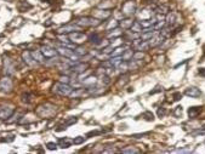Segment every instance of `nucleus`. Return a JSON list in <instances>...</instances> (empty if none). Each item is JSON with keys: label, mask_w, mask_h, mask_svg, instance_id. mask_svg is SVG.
Wrapping results in <instances>:
<instances>
[{"label": "nucleus", "mask_w": 205, "mask_h": 154, "mask_svg": "<svg viewBox=\"0 0 205 154\" xmlns=\"http://www.w3.org/2000/svg\"><path fill=\"white\" fill-rule=\"evenodd\" d=\"M75 24H78L79 27H97L101 24V20L92 17V16H85V17H80L78 18L75 22Z\"/></svg>", "instance_id": "1"}, {"label": "nucleus", "mask_w": 205, "mask_h": 154, "mask_svg": "<svg viewBox=\"0 0 205 154\" xmlns=\"http://www.w3.org/2000/svg\"><path fill=\"white\" fill-rule=\"evenodd\" d=\"M74 89L72 87V85L66 84V83H56V84L52 86V92L59 95V96H69L72 94Z\"/></svg>", "instance_id": "2"}, {"label": "nucleus", "mask_w": 205, "mask_h": 154, "mask_svg": "<svg viewBox=\"0 0 205 154\" xmlns=\"http://www.w3.org/2000/svg\"><path fill=\"white\" fill-rule=\"evenodd\" d=\"M56 46H57V52H59V55L67 57V58L72 59L74 62H79V58L80 57L74 54L73 49H69V47H66V46H61V45H56Z\"/></svg>", "instance_id": "3"}, {"label": "nucleus", "mask_w": 205, "mask_h": 154, "mask_svg": "<svg viewBox=\"0 0 205 154\" xmlns=\"http://www.w3.org/2000/svg\"><path fill=\"white\" fill-rule=\"evenodd\" d=\"M57 107L56 106H54V104H50V103H46V104H43V106H40L38 109H37V113L40 115V117H50V115H52V114H55L56 113V109Z\"/></svg>", "instance_id": "4"}, {"label": "nucleus", "mask_w": 205, "mask_h": 154, "mask_svg": "<svg viewBox=\"0 0 205 154\" xmlns=\"http://www.w3.org/2000/svg\"><path fill=\"white\" fill-rule=\"evenodd\" d=\"M121 12L126 17H130L133 14H136V2L133 0H128L121 6Z\"/></svg>", "instance_id": "5"}, {"label": "nucleus", "mask_w": 205, "mask_h": 154, "mask_svg": "<svg viewBox=\"0 0 205 154\" xmlns=\"http://www.w3.org/2000/svg\"><path fill=\"white\" fill-rule=\"evenodd\" d=\"M68 38L71 42H74V44H80V42H85L88 39V37L81 33V32H72V33H68Z\"/></svg>", "instance_id": "6"}, {"label": "nucleus", "mask_w": 205, "mask_h": 154, "mask_svg": "<svg viewBox=\"0 0 205 154\" xmlns=\"http://www.w3.org/2000/svg\"><path fill=\"white\" fill-rule=\"evenodd\" d=\"M11 90H12V80H11V78L5 77V78L0 79V91L9 94V92H11Z\"/></svg>", "instance_id": "7"}, {"label": "nucleus", "mask_w": 205, "mask_h": 154, "mask_svg": "<svg viewBox=\"0 0 205 154\" xmlns=\"http://www.w3.org/2000/svg\"><path fill=\"white\" fill-rule=\"evenodd\" d=\"M40 51H41V54L44 55L45 58H55V57L57 56V50H55L54 47H51V46H47V45H44V46H41L40 47Z\"/></svg>", "instance_id": "8"}, {"label": "nucleus", "mask_w": 205, "mask_h": 154, "mask_svg": "<svg viewBox=\"0 0 205 154\" xmlns=\"http://www.w3.org/2000/svg\"><path fill=\"white\" fill-rule=\"evenodd\" d=\"M4 67H5V73L7 74V75H14L16 72V67H15V63L9 58V57H6L5 59H4Z\"/></svg>", "instance_id": "9"}, {"label": "nucleus", "mask_w": 205, "mask_h": 154, "mask_svg": "<svg viewBox=\"0 0 205 154\" xmlns=\"http://www.w3.org/2000/svg\"><path fill=\"white\" fill-rule=\"evenodd\" d=\"M81 30V27H79L78 24L75 23H72V24H67V26H63L59 28V34H66V33H72V32H80Z\"/></svg>", "instance_id": "10"}, {"label": "nucleus", "mask_w": 205, "mask_h": 154, "mask_svg": "<svg viewBox=\"0 0 205 154\" xmlns=\"http://www.w3.org/2000/svg\"><path fill=\"white\" fill-rule=\"evenodd\" d=\"M166 38L163 35V34H157L155 37H153L152 39H149V40H147V42H149V47H157V46H159L163 44V42L165 40Z\"/></svg>", "instance_id": "11"}, {"label": "nucleus", "mask_w": 205, "mask_h": 154, "mask_svg": "<svg viewBox=\"0 0 205 154\" xmlns=\"http://www.w3.org/2000/svg\"><path fill=\"white\" fill-rule=\"evenodd\" d=\"M185 95L188 96V97L197 98V97H200V96H202V91H200L198 87H195V86H190V87H187V89H186Z\"/></svg>", "instance_id": "12"}, {"label": "nucleus", "mask_w": 205, "mask_h": 154, "mask_svg": "<svg viewBox=\"0 0 205 154\" xmlns=\"http://www.w3.org/2000/svg\"><path fill=\"white\" fill-rule=\"evenodd\" d=\"M22 58H23L24 63H26V64H28V66H30V67H33V66H37V64H38V62L33 58V56H32V54H30L29 51H23V52H22Z\"/></svg>", "instance_id": "13"}, {"label": "nucleus", "mask_w": 205, "mask_h": 154, "mask_svg": "<svg viewBox=\"0 0 205 154\" xmlns=\"http://www.w3.org/2000/svg\"><path fill=\"white\" fill-rule=\"evenodd\" d=\"M14 114V108L12 107H4L0 109V120H7L11 115Z\"/></svg>", "instance_id": "14"}, {"label": "nucleus", "mask_w": 205, "mask_h": 154, "mask_svg": "<svg viewBox=\"0 0 205 154\" xmlns=\"http://www.w3.org/2000/svg\"><path fill=\"white\" fill-rule=\"evenodd\" d=\"M88 69V64L86 63H75L74 66L71 67V72L72 73H76V74H80V73H84V70Z\"/></svg>", "instance_id": "15"}, {"label": "nucleus", "mask_w": 205, "mask_h": 154, "mask_svg": "<svg viewBox=\"0 0 205 154\" xmlns=\"http://www.w3.org/2000/svg\"><path fill=\"white\" fill-rule=\"evenodd\" d=\"M132 23H133V21H132L130 17H126V18H124V20H121L120 22H119V27L121 29H125V30H128V29H130V27L132 26Z\"/></svg>", "instance_id": "16"}, {"label": "nucleus", "mask_w": 205, "mask_h": 154, "mask_svg": "<svg viewBox=\"0 0 205 154\" xmlns=\"http://www.w3.org/2000/svg\"><path fill=\"white\" fill-rule=\"evenodd\" d=\"M81 83H83V85L90 87V86H92V85L97 84V78H96V77H92V75H89V77L84 78V79L81 80Z\"/></svg>", "instance_id": "17"}, {"label": "nucleus", "mask_w": 205, "mask_h": 154, "mask_svg": "<svg viewBox=\"0 0 205 154\" xmlns=\"http://www.w3.org/2000/svg\"><path fill=\"white\" fill-rule=\"evenodd\" d=\"M176 22V14L175 12H171V14H168L166 18H165V26H169V27H172Z\"/></svg>", "instance_id": "18"}, {"label": "nucleus", "mask_w": 205, "mask_h": 154, "mask_svg": "<svg viewBox=\"0 0 205 154\" xmlns=\"http://www.w3.org/2000/svg\"><path fill=\"white\" fill-rule=\"evenodd\" d=\"M133 50L132 49H126L124 52H123V55H121V58H123V61H125V62H129V61H131L132 59V56H133Z\"/></svg>", "instance_id": "19"}, {"label": "nucleus", "mask_w": 205, "mask_h": 154, "mask_svg": "<svg viewBox=\"0 0 205 154\" xmlns=\"http://www.w3.org/2000/svg\"><path fill=\"white\" fill-rule=\"evenodd\" d=\"M129 30H131L133 33H142L143 32V27L141 26V23H140V21H133V23H132V26L130 27Z\"/></svg>", "instance_id": "20"}, {"label": "nucleus", "mask_w": 205, "mask_h": 154, "mask_svg": "<svg viewBox=\"0 0 205 154\" xmlns=\"http://www.w3.org/2000/svg\"><path fill=\"white\" fill-rule=\"evenodd\" d=\"M202 112V107H190L188 109V117L190 118H197L199 114Z\"/></svg>", "instance_id": "21"}, {"label": "nucleus", "mask_w": 205, "mask_h": 154, "mask_svg": "<svg viewBox=\"0 0 205 154\" xmlns=\"http://www.w3.org/2000/svg\"><path fill=\"white\" fill-rule=\"evenodd\" d=\"M138 18H140V21H142V20H149V18H152L154 15H153V12H150L149 10H147V9H145V10H142V12H138Z\"/></svg>", "instance_id": "22"}, {"label": "nucleus", "mask_w": 205, "mask_h": 154, "mask_svg": "<svg viewBox=\"0 0 205 154\" xmlns=\"http://www.w3.org/2000/svg\"><path fill=\"white\" fill-rule=\"evenodd\" d=\"M89 40H90V42H92L94 45H98L103 39L101 38V35H100L98 33H92V34L89 37Z\"/></svg>", "instance_id": "23"}, {"label": "nucleus", "mask_w": 205, "mask_h": 154, "mask_svg": "<svg viewBox=\"0 0 205 154\" xmlns=\"http://www.w3.org/2000/svg\"><path fill=\"white\" fill-rule=\"evenodd\" d=\"M30 54H32L33 58H34L38 63H43V62L45 61V57H44V55L41 54V51H40V50H39V51H32Z\"/></svg>", "instance_id": "24"}, {"label": "nucleus", "mask_w": 205, "mask_h": 154, "mask_svg": "<svg viewBox=\"0 0 205 154\" xmlns=\"http://www.w3.org/2000/svg\"><path fill=\"white\" fill-rule=\"evenodd\" d=\"M126 49H128L126 46H118V47H116V49H113V51L111 52V55H109V56L111 57L121 56V55H123V52H124Z\"/></svg>", "instance_id": "25"}, {"label": "nucleus", "mask_w": 205, "mask_h": 154, "mask_svg": "<svg viewBox=\"0 0 205 154\" xmlns=\"http://www.w3.org/2000/svg\"><path fill=\"white\" fill-rule=\"evenodd\" d=\"M72 143H73V140H69V139H67V137L59 139V146L61 148H69Z\"/></svg>", "instance_id": "26"}, {"label": "nucleus", "mask_w": 205, "mask_h": 154, "mask_svg": "<svg viewBox=\"0 0 205 154\" xmlns=\"http://www.w3.org/2000/svg\"><path fill=\"white\" fill-rule=\"evenodd\" d=\"M154 12L155 14H159V15H168L169 14V6L168 5H159L158 7H155V10H154Z\"/></svg>", "instance_id": "27"}, {"label": "nucleus", "mask_w": 205, "mask_h": 154, "mask_svg": "<svg viewBox=\"0 0 205 154\" xmlns=\"http://www.w3.org/2000/svg\"><path fill=\"white\" fill-rule=\"evenodd\" d=\"M121 34H123V29L120 28V27H117V28H113V32H109L108 33V38L116 39V38H119Z\"/></svg>", "instance_id": "28"}, {"label": "nucleus", "mask_w": 205, "mask_h": 154, "mask_svg": "<svg viewBox=\"0 0 205 154\" xmlns=\"http://www.w3.org/2000/svg\"><path fill=\"white\" fill-rule=\"evenodd\" d=\"M109 62H111V64H112L114 68H118V66L123 62V58H121V56L111 57V58H109Z\"/></svg>", "instance_id": "29"}, {"label": "nucleus", "mask_w": 205, "mask_h": 154, "mask_svg": "<svg viewBox=\"0 0 205 154\" xmlns=\"http://www.w3.org/2000/svg\"><path fill=\"white\" fill-rule=\"evenodd\" d=\"M74 54L78 55L79 57H83L88 54V51H86V49L83 47V46H75V49H74Z\"/></svg>", "instance_id": "30"}, {"label": "nucleus", "mask_w": 205, "mask_h": 154, "mask_svg": "<svg viewBox=\"0 0 205 154\" xmlns=\"http://www.w3.org/2000/svg\"><path fill=\"white\" fill-rule=\"evenodd\" d=\"M76 120H78V119H76V118H75V117H72V118H71V119H69V120H67V121H66V123H64V124H63V125H62V126H59V130H63V129H67V126H69V125H73L74 123H76Z\"/></svg>", "instance_id": "31"}, {"label": "nucleus", "mask_w": 205, "mask_h": 154, "mask_svg": "<svg viewBox=\"0 0 205 154\" xmlns=\"http://www.w3.org/2000/svg\"><path fill=\"white\" fill-rule=\"evenodd\" d=\"M117 27H119V22L116 21V20H112V21L108 22V26L106 27V29L107 30H111L112 28H117Z\"/></svg>", "instance_id": "32"}, {"label": "nucleus", "mask_w": 205, "mask_h": 154, "mask_svg": "<svg viewBox=\"0 0 205 154\" xmlns=\"http://www.w3.org/2000/svg\"><path fill=\"white\" fill-rule=\"evenodd\" d=\"M143 57H145V54H143L142 51H136V52H133L132 59H133V61H141Z\"/></svg>", "instance_id": "33"}, {"label": "nucleus", "mask_w": 205, "mask_h": 154, "mask_svg": "<svg viewBox=\"0 0 205 154\" xmlns=\"http://www.w3.org/2000/svg\"><path fill=\"white\" fill-rule=\"evenodd\" d=\"M121 153H140V151L133 147H126V148L121 149Z\"/></svg>", "instance_id": "34"}, {"label": "nucleus", "mask_w": 205, "mask_h": 154, "mask_svg": "<svg viewBox=\"0 0 205 154\" xmlns=\"http://www.w3.org/2000/svg\"><path fill=\"white\" fill-rule=\"evenodd\" d=\"M146 120H148V121H153L154 120V115H153V113L152 112H146L143 113V115H142Z\"/></svg>", "instance_id": "35"}, {"label": "nucleus", "mask_w": 205, "mask_h": 154, "mask_svg": "<svg viewBox=\"0 0 205 154\" xmlns=\"http://www.w3.org/2000/svg\"><path fill=\"white\" fill-rule=\"evenodd\" d=\"M86 140L85 137H83V136H78V137H75L73 140V143L74 144H81V143H84V141Z\"/></svg>", "instance_id": "36"}, {"label": "nucleus", "mask_w": 205, "mask_h": 154, "mask_svg": "<svg viewBox=\"0 0 205 154\" xmlns=\"http://www.w3.org/2000/svg\"><path fill=\"white\" fill-rule=\"evenodd\" d=\"M46 147H47L49 151H55V149L57 148V144H56V143H52V142H49V143L46 144Z\"/></svg>", "instance_id": "37"}, {"label": "nucleus", "mask_w": 205, "mask_h": 154, "mask_svg": "<svg viewBox=\"0 0 205 154\" xmlns=\"http://www.w3.org/2000/svg\"><path fill=\"white\" fill-rule=\"evenodd\" d=\"M165 114H166V111H165V108H164V107H160V108L158 109V115H159V117L161 118V117H164Z\"/></svg>", "instance_id": "38"}, {"label": "nucleus", "mask_w": 205, "mask_h": 154, "mask_svg": "<svg viewBox=\"0 0 205 154\" xmlns=\"http://www.w3.org/2000/svg\"><path fill=\"white\" fill-rule=\"evenodd\" d=\"M181 114H182V107H181V106H178V107H176L175 115L176 117H180Z\"/></svg>", "instance_id": "39"}, {"label": "nucleus", "mask_w": 205, "mask_h": 154, "mask_svg": "<svg viewBox=\"0 0 205 154\" xmlns=\"http://www.w3.org/2000/svg\"><path fill=\"white\" fill-rule=\"evenodd\" d=\"M174 152H175V153H192L190 149H176Z\"/></svg>", "instance_id": "40"}, {"label": "nucleus", "mask_w": 205, "mask_h": 154, "mask_svg": "<svg viewBox=\"0 0 205 154\" xmlns=\"http://www.w3.org/2000/svg\"><path fill=\"white\" fill-rule=\"evenodd\" d=\"M181 97H182V95L180 92H175L174 94V101H178V99H181Z\"/></svg>", "instance_id": "41"}, {"label": "nucleus", "mask_w": 205, "mask_h": 154, "mask_svg": "<svg viewBox=\"0 0 205 154\" xmlns=\"http://www.w3.org/2000/svg\"><path fill=\"white\" fill-rule=\"evenodd\" d=\"M199 74L205 77V68H200V69H199Z\"/></svg>", "instance_id": "42"}, {"label": "nucleus", "mask_w": 205, "mask_h": 154, "mask_svg": "<svg viewBox=\"0 0 205 154\" xmlns=\"http://www.w3.org/2000/svg\"><path fill=\"white\" fill-rule=\"evenodd\" d=\"M203 51H204V57H205V45L203 46Z\"/></svg>", "instance_id": "43"}]
</instances>
